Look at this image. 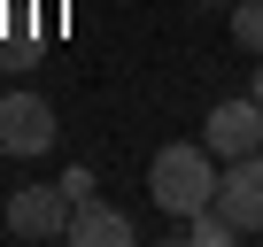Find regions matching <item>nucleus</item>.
<instances>
[{
	"label": "nucleus",
	"mask_w": 263,
	"mask_h": 247,
	"mask_svg": "<svg viewBox=\"0 0 263 247\" xmlns=\"http://www.w3.org/2000/svg\"><path fill=\"white\" fill-rule=\"evenodd\" d=\"M217 155H209V139H171L155 162H147V193H155V209L163 216H201L209 201H217Z\"/></svg>",
	"instance_id": "obj_1"
},
{
	"label": "nucleus",
	"mask_w": 263,
	"mask_h": 247,
	"mask_svg": "<svg viewBox=\"0 0 263 247\" xmlns=\"http://www.w3.org/2000/svg\"><path fill=\"white\" fill-rule=\"evenodd\" d=\"M201 139H209V155H217V162H240V155H255V147H263V100H255V93H240V100H217V108L201 116Z\"/></svg>",
	"instance_id": "obj_2"
},
{
	"label": "nucleus",
	"mask_w": 263,
	"mask_h": 247,
	"mask_svg": "<svg viewBox=\"0 0 263 247\" xmlns=\"http://www.w3.org/2000/svg\"><path fill=\"white\" fill-rule=\"evenodd\" d=\"M54 147V108L39 93H0V155H47Z\"/></svg>",
	"instance_id": "obj_3"
},
{
	"label": "nucleus",
	"mask_w": 263,
	"mask_h": 247,
	"mask_svg": "<svg viewBox=\"0 0 263 247\" xmlns=\"http://www.w3.org/2000/svg\"><path fill=\"white\" fill-rule=\"evenodd\" d=\"M70 193L62 186H24V193H8V232L16 239H70Z\"/></svg>",
	"instance_id": "obj_4"
},
{
	"label": "nucleus",
	"mask_w": 263,
	"mask_h": 247,
	"mask_svg": "<svg viewBox=\"0 0 263 247\" xmlns=\"http://www.w3.org/2000/svg\"><path fill=\"white\" fill-rule=\"evenodd\" d=\"M217 201L232 209V224H240V232H263V147H255V155H240V162H224Z\"/></svg>",
	"instance_id": "obj_5"
},
{
	"label": "nucleus",
	"mask_w": 263,
	"mask_h": 247,
	"mask_svg": "<svg viewBox=\"0 0 263 247\" xmlns=\"http://www.w3.org/2000/svg\"><path fill=\"white\" fill-rule=\"evenodd\" d=\"M70 239H78V247H132V216L85 193V201L70 209Z\"/></svg>",
	"instance_id": "obj_6"
},
{
	"label": "nucleus",
	"mask_w": 263,
	"mask_h": 247,
	"mask_svg": "<svg viewBox=\"0 0 263 247\" xmlns=\"http://www.w3.org/2000/svg\"><path fill=\"white\" fill-rule=\"evenodd\" d=\"M232 39L248 54H263V0H240V8H232Z\"/></svg>",
	"instance_id": "obj_7"
},
{
	"label": "nucleus",
	"mask_w": 263,
	"mask_h": 247,
	"mask_svg": "<svg viewBox=\"0 0 263 247\" xmlns=\"http://www.w3.org/2000/svg\"><path fill=\"white\" fill-rule=\"evenodd\" d=\"M201 8H240V0H201Z\"/></svg>",
	"instance_id": "obj_8"
},
{
	"label": "nucleus",
	"mask_w": 263,
	"mask_h": 247,
	"mask_svg": "<svg viewBox=\"0 0 263 247\" xmlns=\"http://www.w3.org/2000/svg\"><path fill=\"white\" fill-rule=\"evenodd\" d=\"M248 93H255V100H263V70H255V85H248Z\"/></svg>",
	"instance_id": "obj_9"
}]
</instances>
